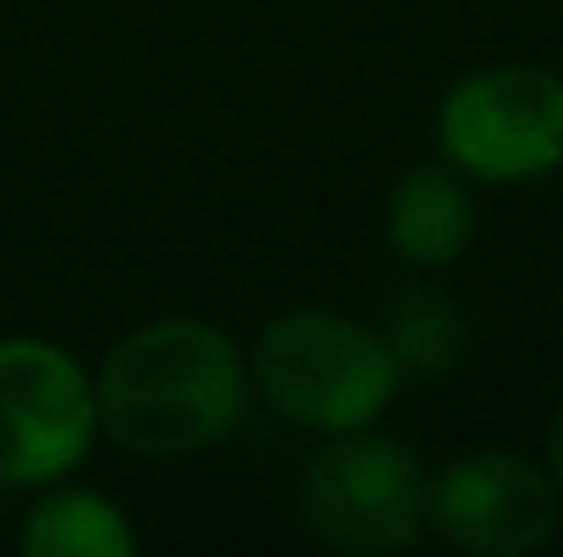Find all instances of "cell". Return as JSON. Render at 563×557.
I'll use <instances>...</instances> for the list:
<instances>
[{
	"label": "cell",
	"mask_w": 563,
	"mask_h": 557,
	"mask_svg": "<svg viewBox=\"0 0 563 557\" xmlns=\"http://www.w3.org/2000/svg\"><path fill=\"white\" fill-rule=\"evenodd\" d=\"M542 465L553 470V481H559V498H563V399H559V410L548 415V426H542Z\"/></svg>",
	"instance_id": "30bf717a"
},
{
	"label": "cell",
	"mask_w": 563,
	"mask_h": 557,
	"mask_svg": "<svg viewBox=\"0 0 563 557\" xmlns=\"http://www.w3.org/2000/svg\"><path fill=\"white\" fill-rule=\"evenodd\" d=\"M383 339L394 350V361L405 371V382H438L465 361L471 350V318L465 307L443 290V285H405L388 312H383Z\"/></svg>",
	"instance_id": "9c48e42d"
},
{
	"label": "cell",
	"mask_w": 563,
	"mask_h": 557,
	"mask_svg": "<svg viewBox=\"0 0 563 557\" xmlns=\"http://www.w3.org/2000/svg\"><path fill=\"white\" fill-rule=\"evenodd\" d=\"M383 241L416 274L454 268L476 241V186L443 159L410 165L383 197Z\"/></svg>",
	"instance_id": "52a82bcc"
},
{
	"label": "cell",
	"mask_w": 563,
	"mask_h": 557,
	"mask_svg": "<svg viewBox=\"0 0 563 557\" xmlns=\"http://www.w3.org/2000/svg\"><path fill=\"white\" fill-rule=\"evenodd\" d=\"M246 367H252V399H263L285 426H301L307 437L383 426V415L405 393V371L383 328L340 307L274 312L252 334Z\"/></svg>",
	"instance_id": "7a4b0ae2"
},
{
	"label": "cell",
	"mask_w": 563,
	"mask_h": 557,
	"mask_svg": "<svg viewBox=\"0 0 563 557\" xmlns=\"http://www.w3.org/2000/svg\"><path fill=\"white\" fill-rule=\"evenodd\" d=\"M16 553L27 557H137L143 531L121 498L104 487H88L77 476H60L49 487L27 492V509L16 520Z\"/></svg>",
	"instance_id": "ba28073f"
},
{
	"label": "cell",
	"mask_w": 563,
	"mask_h": 557,
	"mask_svg": "<svg viewBox=\"0 0 563 557\" xmlns=\"http://www.w3.org/2000/svg\"><path fill=\"white\" fill-rule=\"evenodd\" d=\"M296 525L340 557H394L427 536V465L383 426L318 437L296 476Z\"/></svg>",
	"instance_id": "3957f363"
},
{
	"label": "cell",
	"mask_w": 563,
	"mask_h": 557,
	"mask_svg": "<svg viewBox=\"0 0 563 557\" xmlns=\"http://www.w3.org/2000/svg\"><path fill=\"white\" fill-rule=\"evenodd\" d=\"M99 443L93 367L49 334H0V487L77 476Z\"/></svg>",
	"instance_id": "5b68a950"
},
{
	"label": "cell",
	"mask_w": 563,
	"mask_h": 557,
	"mask_svg": "<svg viewBox=\"0 0 563 557\" xmlns=\"http://www.w3.org/2000/svg\"><path fill=\"white\" fill-rule=\"evenodd\" d=\"M99 437L137 459H191L230 443L252 410L246 345L208 318L165 312L93 361Z\"/></svg>",
	"instance_id": "6da1fadb"
},
{
	"label": "cell",
	"mask_w": 563,
	"mask_h": 557,
	"mask_svg": "<svg viewBox=\"0 0 563 557\" xmlns=\"http://www.w3.org/2000/svg\"><path fill=\"white\" fill-rule=\"evenodd\" d=\"M563 498L542 454L465 448L427 470V536L465 557H537L559 542Z\"/></svg>",
	"instance_id": "8992f818"
},
{
	"label": "cell",
	"mask_w": 563,
	"mask_h": 557,
	"mask_svg": "<svg viewBox=\"0 0 563 557\" xmlns=\"http://www.w3.org/2000/svg\"><path fill=\"white\" fill-rule=\"evenodd\" d=\"M432 148L471 186H537L563 176V71L487 60L460 71L432 110Z\"/></svg>",
	"instance_id": "277c9868"
}]
</instances>
